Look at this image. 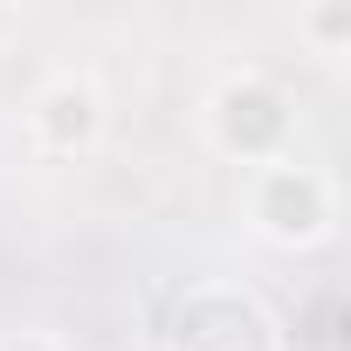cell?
I'll use <instances>...</instances> for the list:
<instances>
[{"instance_id":"6da1fadb","label":"cell","mask_w":351,"mask_h":351,"mask_svg":"<svg viewBox=\"0 0 351 351\" xmlns=\"http://www.w3.org/2000/svg\"><path fill=\"white\" fill-rule=\"evenodd\" d=\"M255 221L276 241H317L330 228V186L303 165H269L255 180Z\"/></svg>"},{"instance_id":"7a4b0ae2","label":"cell","mask_w":351,"mask_h":351,"mask_svg":"<svg viewBox=\"0 0 351 351\" xmlns=\"http://www.w3.org/2000/svg\"><path fill=\"white\" fill-rule=\"evenodd\" d=\"M214 138L228 145V152H241V158H262V152H276L282 138H289V104H282V90H269V83H228L221 97H214Z\"/></svg>"},{"instance_id":"3957f363","label":"cell","mask_w":351,"mask_h":351,"mask_svg":"<svg viewBox=\"0 0 351 351\" xmlns=\"http://www.w3.org/2000/svg\"><path fill=\"white\" fill-rule=\"evenodd\" d=\"M90 131H97V97H90L83 83H56V90L42 97V138L69 152V145H83Z\"/></svg>"},{"instance_id":"277c9868","label":"cell","mask_w":351,"mask_h":351,"mask_svg":"<svg viewBox=\"0 0 351 351\" xmlns=\"http://www.w3.org/2000/svg\"><path fill=\"white\" fill-rule=\"evenodd\" d=\"M8 351H49V344H35V337H28V344H8Z\"/></svg>"}]
</instances>
